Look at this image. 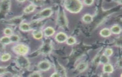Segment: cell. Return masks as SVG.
Here are the masks:
<instances>
[{
  "label": "cell",
  "instance_id": "cell-1",
  "mask_svg": "<svg viewBox=\"0 0 122 77\" xmlns=\"http://www.w3.org/2000/svg\"><path fill=\"white\" fill-rule=\"evenodd\" d=\"M64 4L65 8L71 13H79L82 8V3L79 0H66Z\"/></svg>",
  "mask_w": 122,
  "mask_h": 77
},
{
  "label": "cell",
  "instance_id": "cell-2",
  "mask_svg": "<svg viewBox=\"0 0 122 77\" xmlns=\"http://www.w3.org/2000/svg\"><path fill=\"white\" fill-rule=\"evenodd\" d=\"M14 52L20 56H24L29 52V48L24 44H17L13 48Z\"/></svg>",
  "mask_w": 122,
  "mask_h": 77
},
{
  "label": "cell",
  "instance_id": "cell-3",
  "mask_svg": "<svg viewBox=\"0 0 122 77\" xmlns=\"http://www.w3.org/2000/svg\"><path fill=\"white\" fill-rule=\"evenodd\" d=\"M17 62L20 67L22 68H27L29 67V60L23 56H21L18 58Z\"/></svg>",
  "mask_w": 122,
  "mask_h": 77
},
{
  "label": "cell",
  "instance_id": "cell-4",
  "mask_svg": "<svg viewBox=\"0 0 122 77\" xmlns=\"http://www.w3.org/2000/svg\"><path fill=\"white\" fill-rule=\"evenodd\" d=\"M52 13V10L50 8H46L41 11L39 14V17L46 18L50 17Z\"/></svg>",
  "mask_w": 122,
  "mask_h": 77
},
{
  "label": "cell",
  "instance_id": "cell-5",
  "mask_svg": "<svg viewBox=\"0 0 122 77\" xmlns=\"http://www.w3.org/2000/svg\"><path fill=\"white\" fill-rule=\"evenodd\" d=\"M38 68L42 71H47L49 70L51 67V65L48 61H44L40 62L38 64Z\"/></svg>",
  "mask_w": 122,
  "mask_h": 77
},
{
  "label": "cell",
  "instance_id": "cell-6",
  "mask_svg": "<svg viewBox=\"0 0 122 77\" xmlns=\"http://www.w3.org/2000/svg\"><path fill=\"white\" fill-rule=\"evenodd\" d=\"M67 35L63 32L58 33L56 36V39L58 42L62 43L67 41Z\"/></svg>",
  "mask_w": 122,
  "mask_h": 77
},
{
  "label": "cell",
  "instance_id": "cell-7",
  "mask_svg": "<svg viewBox=\"0 0 122 77\" xmlns=\"http://www.w3.org/2000/svg\"><path fill=\"white\" fill-rule=\"evenodd\" d=\"M55 33V30L51 27H47L45 29L44 33L45 36L47 37L52 36Z\"/></svg>",
  "mask_w": 122,
  "mask_h": 77
},
{
  "label": "cell",
  "instance_id": "cell-8",
  "mask_svg": "<svg viewBox=\"0 0 122 77\" xmlns=\"http://www.w3.org/2000/svg\"><path fill=\"white\" fill-rule=\"evenodd\" d=\"M51 50V46L49 44H45L42 46L41 49L42 53L47 54L50 52Z\"/></svg>",
  "mask_w": 122,
  "mask_h": 77
},
{
  "label": "cell",
  "instance_id": "cell-9",
  "mask_svg": "<svg viewBox=\"0 0 122 77\" xmlns=\"http://www.w3.org/2000/svg\"><path fill=\"white\" fill-rule=\"evenodd\" d=\"M111 34V31L107 28H104L100 32V34L103 37H108L110 36Z\"/></svg>",
  "mask_w": 122,
  "mask_h": 77
},
{
  "label": "cell",
  "instance_id": "cell-10",
  "mask_svg": "<svg viewBox=\"0 0 122 77\" xmlns=\"http://www.w3.org/2000/svg\"><path fill=\"white\" fill-rule=\"evenodd\" d=\"M103 70L104 72L107 73H111L114 71V68L112 65L109 64H104Z\"/></svg>",
  "mask_w": 122,
  "mask_h": 77
},
{
  "label": "cell",
  "instance_id": "cell-11",
  "mask_svg": "<svg viewBox=\"0 0 122 77\" xmlns=\"http://www.w3.org/2000/svg\"><path fill=\"white\" fill-rule=\"evenodd\" d=\"M36 6L34 4H30L28 5L24 9V12L27 14L31 13L35 10Z\"/></svg>",
  "mask_w": 122,
  "mask_h": 77
},
{
  "label": "cell",
  "instance_id": "cell-12",
  "mask_svg": "<svg viewBox=\"0 0 122 77\" xmlns=\"http://www.w3.org/2000/svg\"><path fill=\"white\" fill-rule=\"evenodd\" d=\"M20 29L22 31H28L31 29V27L29 24L27 23H22L20 25Z\"/></svg>",
  "mask_w": 122,
  "mask_h": 77
},
{
  "label": "cell",
  "instance_id": "cell-13",
  "mask_svg": "<svg viewBox=\"0 0 122 77\" xmlns=\"http://www.w3.org/2000/svg\"><path fill=\"white\" fill-rule=\"evenodd\" d=\"M87 68V64L84 62L78 64L77 66V69L80 72L84 71Z\"/></svg>",
  "mask_w": 122,
  "mask_h": 77
},
{
  "label": "cell",
  "instance_id": "cell-14",
  "mask_svg": "<svg viewBox=\"0 0 122 77\" xmlns=\"http://www.w3.org/2000/svg\"><path fill=\"white\" fill-rule=\"evenodd\" d=\"M111 31L114 34H120L121 32V29L119 26L115 25L112 27Z\"/></svg>",
  "mask_w": 122,
  "mask_h": 77
},
{
  "label": "cell",
  "instance_id": "cell-15",
  "mask_svg": "<svg viewBox=\"0 0 122 77\" xmlns=\"http://www.w3.org/2000/svg\"><path fill=\"white\" fill-rule=\"evenodd\" d=\"M33 36L36 39H41L43 37V34L40 31H36L33 33Z\"/></svg>",
  "mask_w": 122,
  "mask_h": 77
},
{
  "label": "cell",
  "instance_id": "cell-16",
  "mask_svg": "<svg viewBox=\"0 0 122 77\" xmlns=\"http://www.w3.org/2000/svg\"><path fill=\"white\" fill-rule=\"evenodd\" d=\"M92 19H93V18H92V16L90 14H86L83 16V21L86 23H89V22H91L92 21Z\"/></svg>",
  "mask_w": 122,
  "mask_h": 77
},
{
  "label": "cell",
  "instance_id": "cell-17",
  "mask_svg": "<svg viewBox=\"0 0 122 77\" xmlns=\"http://www.w3.org/2000/svg\"><path fill=\"white\" fill-rule=\"evenodd\" d=\"M0 41L2 43L5 44H9L11 42L10 37L8 36H5L2 37L0 39Z\"/></svg>",
  "mask_w": 122,
  "mask_h": 77
},
{
  "label": "cell",
  "instance_id": "cell-18",
  "mask_svg": "<svg viewBox=\"0 0 122 77\" xmlns=\"http://www.w3.org/2000/svg\"><path fill=\"white\" fill-rule=\"evenodd\" d=\"M11 58V55L9 53H5L1 57V61H7Z\"/></svg>",
  "mask_w": 122,
  "mask_h": 77
},
{
  "label": "cell",
  "instance_id": "cell-19",
  "mask_svg": "<svg viewBox=\"0 0 122 77\" xmlns=\"http://www.w3.org/2000/svg\"><path fill=\"white\" fill-rule=\"evenodd\" d=\"M109 59L108 57L105 56V55H102L100 59V61L101 63L103 64H108Z\"/></svg>",
  "mask_w": 122,
  "mask_h": 77
},
{
  "label": "cell",
  "instance_id": "cell-20",
  "mask_svg": "<svg viewBox=\"0 0 122 77\" xmlns=\"http://www.w3.org/2000/svg\"><path fill=\"white\" fill-rule=\"evenodd\" d=\"M66 41L67 44L69 45H73L76 42V40L75 38L72 37H70L67 38Z\"/></svg>",
  "mask_w": 122,
  "mask_h": 77
},
{
  "label": "cell",
  "instance_id": "cell-21",
  "mask_svg": "<svg viewBox=\"0 0 122 77\" xmlns=\"http://www.w3.org/2000/svg\"><path fill=\"white\" fill-rule=\"evenodd\" d=\"M11 42H17L19 40V37L17 35H11L10 37Z\"/></svg>",
  "mask_w": 122,
  "mask_h": 77
},
{
  "label": "cell",
  "instance_id": "cell-22",
  "mask_svg": "<svg viewBox=\"0 0 122 77\" xmlns=\"http://www.w3.org/2000/svg\"><path fill=\"white\" fill-rule=\"evenodd\" d=\"M112 53H113V51L112 49L110 48H108L105 50L104 55L107 57H109V56H111V55H112Z\"/></svg>",
  "mask_w": 122,
  "mask_h": 77
},
{
  "label": "cell",
  "instance_id": "cell-23",
  "mask_svg": "<svg viewBox=\"0 0 122 77\" xmlns=\"http://www.w3.org/2000/svg\"><path fill=\"white\" fill-rule=\"evenodd\" d=\"M4 33L7 36H10L12 35V31L10 28H7L4 30Z\"/></svg>",
  "mask_w": 122,
  "mask_h": 77
},
{
  "label": "cell",
  "instance_id": "cell-24",
  "mask_svg": "<svg viewBox=\"0 0 122 77\" xmlns=\"http://www.w3.org/2000/svg\"><path fill=\"white\" fill-rule=\"evenodd\" d=\"M29 77H41V75L39 72H35L31 74Z\"/></svg>",
  "mask_w": 122,
  "mask_h": 77
},
{
  "label": "cell",
  "instance_id": "cell-25",
  "mask_svg": "<svg viewBox=\"0 0 122 77\" xmlns=\"http://www.w3.org/2000/svg\"><path fill=\"white\" fill-rule=\"evenodd\" d=\"M84 4L87 5H90L93 4L94 1L93 0H86L84 1Z\"/></svg>",
  "mask_w": 122,
  "mask_h": 77
},
{
  "label": "cell",
  "instance_id": "cell-26",
  "mask_svg": "<svg viewBox=\"0 0 122 77\" xmlns=\"http://www.w3.org/2000/svg\"><path fill=\"white\" fill-rule=\"evenodd\" d=\"M6 70L4 67H0V75L3 74L6 72Z\"/></svg>",
  "mask_w": 122,
  "mask_h": 77
},
{
  "label": "cell",
  "instance_id": "cell-27",
  "mask_svg": "<svg viewBox=\"0 0 122 77\" xmlns=\"http://www.w3.org/2000/svg\"><path fill=\"white\" fill-rule=\"evenodd\" d=\"M51 77H61V75L59 74V73L57 72H55L53 73L52 75H51Z\"/></svg>",
  "mask_w": 122,
  "mask_h": 77
},
{
  "label": "cell",
  "instance_id": "cell-28",
  "mask_svg": "<svg viewBox=\"0 0 122 77\" xmlns=\"http://www.w3.org/2000/svg\"><path fill=\"white\" fill-rule=\"evenodd\" d=\"M13 77H20V76H19L18 75H15Z\"/></svg>",
  "mask_w": 122,
  "mask_h": 77
}]
</instances>
